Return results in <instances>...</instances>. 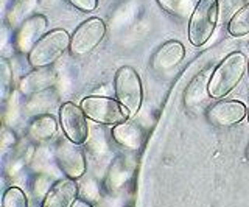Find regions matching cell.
Wrapping results in <instances>:
<instances>
[{"mask_svg":"<svg viewBox=\"0 0 249 207\" xmlns=\"http://www.w3.org/2000/svg\"><path fill=\"white\" fill-rule=\"evenodd\" d=\"M106 36V24L100 17H89L75 28L70 39V55L84 59L103 42Z\"/></svg>","mask_w":249,"mask_h":207,"instance_id":"obj_6","label":"cell"},{"mask_svg":"<svg viewBox=\"0 0 249 207\" xmlns=\"http://www.w3.org/2000/svg\"><path fill=\"white\" fill-rule=\"evenodd\" d=\"M245 117H248V109L245 103L238 100H220L206 111V119L218 128L235 126L243 121Z\"/></svg>","mask_w":249,"mask_h":207,"instance_id":"obj_9","label":"cell"},{"mask_svg":"<svg viewBox=\"0 0 249 207\" xmlns=\"http://www.w3.org/2000/svg\"><path fill=\"white\" fill-rule=\"evenodd\" d=\"M114 92L117 100L129 111L131 117L139 114L143 103V86L134 67L122 66L114 76Z\"/></svg>","mask_w":249,"mask_h":207,"instance_id":"obj_4","label":"cell"},{"mask_svg":"<svg viewBox=\"0 0 249 207\" xmlns=\"http://www.w3.org/2000/svg\"><path fill=\"white\" fill-rule=\"evenodd\" d=\"M49 19L44 14H35L16 30L14 33V47L19 53H28L33 50L39 39L45 34Z\"/></svg>","mask_w":249,"mask_h":207,"instance_id":"obj_10","label":"cell"},{"mask_svg":"<svg viewBox=\"0 0 249 207\" xmlns=\"http://www.w3.org/2000/svg\"><path fill=\"white\" fill-rule=\"evenodd\" d=\"M2 207H28V198L25 191L19 187H10L3 193Z\"/></svg>","mask_w":249,"mask_h":207,"instance_id":"obj_20","label":"cell"},{"mask_svg":"<svg viewBox=\"0 0 249 207\" xmlns=\"http://www.w3.org/2000/svg\"><path fill=\"white\" fill-rule=\"evenodd\" d=\"M167 14L178 19H190L195 10V0H156Z\"/></svg>","mask_w":249,"mask_h":207,"instance_id":"obj_18","label":"cell"},{"mask_svg":"<svg viewBox=\"0 0 249 207\" xmlns=\"http://www.w3.org/2000/svg\"><path fill=\"white\" fill-rule=\"evenodd\" d=\"M246 157H248V160H249V147H248V150H246Z\"/></svg>","mask_w":249,"mask_h":207,"instance_id":"obj_25","label":"cell"},{"mask_svg":"<svg viewBox=\"0 0 249 207\" xmlns=\"http://www.w3.org/2000/svg\"><path fill=\"white\" fill-rule=\"evenodd\" d=\"M16 140H18V137H16V133L13 131V129L3 126L2 128V148L13 147V145L16 143Z\"/></svg>","mask_w":249,"mask_h":207,"instance_id":"obj_23","label":"cell"},{"mask_svg":"<svg viewBox=\"0 0 249 207\" xmlns=\"http://www.w3.org/2000/svg\"><path fill=\"white\" fill-rule=\"evenodd\" d=\"M66 2L81 13H92L98 8V0H66Z\"/></svg>","mask_w":249,"mask_h":207,"instance_id":"obj_22","label":"cell"},{"mask_svg":"<svg viewBox=\"0 0 249 207\" xmlns=\"http://www.w3.org/2000/svg\"><path fill=\"white\" fill-rule=\"evenodd\" d=\"M248 121H249V111H248Z\"/></svg>","mask_w":249,"mask_h":207,"instance_id":"obj_26","label":"cell"},{"mask_svg":"<svg viewBox=\"0 0 249 207\" xmlns=\"http://www.w3.org/2000/svg\"><path fill=\"white\" fill-rule=\"evenodd\" d=\"M54 83H56V72L52 67L33 69V70L20 80L19 92L25 97L37 95L53 87Z\"/></svg>","mask_w":249,"mask_h":207,"instance_id":"obj_13","label":"cell"},{"mask_svg":"<svg viewBox=\"0 0 249 207\" xmlns=\"http://www.w3.org/2000/svg\"><path fill=\"white\" fill-rule=\"evenodd\" d=\"M248 70V58L241 52H232L215 67L209 78V94L212 98H224L243 80Z\"/></svg>","mask_w":249,"mask_h":207,"instance_id":"obj_1","label":"cell"},{"mask_svg":"<svg viewBox=\"0 0 249 207\" xmlns=\"http://www.w3.org/2000/svg\"><path fill=\"white\" fill-rule=\"evenodd\" d=\"M70 39H72V34H69L66 30H50L28 53L30 66L33 69L52 67L67 50H70Z\"/></svg>","mask_w":249,"mask_h":207,"instance_id":"obj_2","label":"cell"},{"mask_svg":"<svg viewBox=\"0 0 249 207\" xmlns=\"http://www.w3.org/2000/svg\"><path fill=\"white\" fill-rule=\"evenodd\" d=\"M78 199L76 179L64 178L53 184L42 201V207H72Z\"/></svg>","mask_w":249,"mask_h":207,"instance_id":"obj_12","label":"cell"},{"mask_svg":"<svg viewBox=\"0 0 249 207\" xmlns=\"http://www.w3.org/2000/svg\"><path fill=\"white\" fill-rule=\"evenodd\" d=\"M53 157L56 165L59 167V170L70 179L81 178L86 172V167H88L81 145L72 142L66 136L58 139V142L54 143Z\"/></svg>","mask_w":249,"mask_h":207,"instance_id":"obj_7","label":"cell"},{"mask_svg":"<svg viewBox=\"0 0 249 207\" xmlns=\"http://www.w3.org/2000/svg\"><path fill=\"white\" fill-rule=\"evenodd\" d=\"M81 109L89 120L101 125H120L126 121L131 114L119 100L105 95H89L83 98Z\"/></svg>","mask_w":249,"mask_h":207,"instance_id":"obj_5","label":"cell"},{"mask_svg":"<svg viewBox=\"0 0 249 207\" xmlns=\"http://www.w3.org/2000/svg\"><path fill=\"white\" fill-rule=\"evenodd\" d=\"M11 2H13V0H11Z\"/></svg>","mask_w":249,"mask_h":207,"instance_id":"obj_27","label":"cell"},{"mask_svg":"<svg viewBox=\"0 0 249 207\" xmlns=\"http://www.w3.org/2000/svg\"><path fill=\"white\" fill-rule=\"evenodd\" d=\"M228 32L233 37H243L249 34V2L232 16L228 24Z\"/></svg>","mask_w":249,"mask_h":207,"instance_id":"obj_19","label":"cell"},{"mask_svg":"<svg viewBox=\"0 0 249 207\" xmlns=\"http://www.w3.org/2000/svg\"><path fill=\"white\" fill-rule=\"evenodd\" d=\"M185 47L182 42L171 39L163 42L151 56V69L156 73H168L182 63Z\"/></svg>","mask_w":249,"mask_h":207,"instance_id":"obj_11","label":"cell"},{"mask_svg":"<svg viewBox=\"0 0 249 207\" xmlns=\"http://www.w3.org/2000/svg\"><path fill=\"white\" fill-rule=\"evenodd\" d=\"M207 75H209L207 72H201L190 81L189 87L185 89V94H184L185 108L198 109L206 103V100L210 97Z\"/></svg>","mask_w":249,"mask_h":207,"instance_id":"obj_16","label":"cell"},{"mask_svg":"<svg viewBox=\"0 0 249 207\" xmlns=\"http://www.w3.org/2000/svg\"><path fill=\"white\" fill-rule=\"evenodd\" d=\"M112 139L120 145V147L137 151L145 142V131L137 121L126 120L120 125H115L112 128Z\"/></svg>","mask_w":249,"mask_h":207,"instance_id":"obj_14","label":"cell"},{"mask_svg":"<svg viewBox=\"0 0 249 207\" xmlns=\"http://www.w3.org/2000/svg\"><path fill=\"white\" fill-rule=\"evenodd\" d=\"M59 123L64 136L78 145H84L89 139V123L88 116L81 109V106L73 102L62 103L59 108Z\"/></svg>","mask_w":249,"mask_h":207,"instance_id":"obj_8","label":"cell"},{"mask_svg":"<svg viewBox=\"0 0 249 207\" xmlns=\"http://www.w3.org/2000/svg\"><path fill=\"white\" fill-rule=\"evenodd\" d=\"M218 0H199L189 19V41L193 47H202L212 37L218 25Z\"/></svg>","mask_w":249,"mask_h":207,"instance_id":"obj_3","label":"cell"},{"mask_svg":"<svg viewBox=\"0 0 249 207\" xmlns=\"http://www.w3.org/2000/svg\"><path fill=\"white\" fill-rule=\"evenodd\" d=\"M72 207H93V206L89 204L88 201H84V199H76V203Z\"/></svg>","mask_w":249,"mask_h":207,"instance_id":"obj_24","label":"cell"},{"mask_svg":"<svg viewBox=\"0 0 249 207\" xmlns=\"http://www.w3.org/2000/svg\"><path fill=\"white\" fill-rule=\"evenodd\" d=\"M39 0H13L5 14V22L11 30H18L23 22L35 16Z\"/></svg>","mask_w":249,"mask_h":207,"instance_id":"obj_15","label":"cell"},{"mask_svg":"<svg viewBox=\"0 0 249 207\" xmlns=\"http://www.w3.org/2000/svg\"><path fill=\"white\" fill-rule=\"evenodd\" d=\"M58 131V121L50 114H42L31 120L28 126V136L31 140L42 142L53 137Z\"/></svg>","mask_w":249,"mask_h":207,"instance_id":"obj_17","label":"cell"},{"mask_svg":"<svg viewBox=\"0 0 249 207\" xmlns=\"http://www.w3.org/2000/svg\"><path fill=\"white\" fill-rule=\"evenodd\" d=\"M0 78H2L3 98H6V92L10 90L11 84H13V69L5 58L0 59Z\"/></svg>","mask_w":249,"mask_h":207,"instance_id":"obj_21","label":"cell"}]
</instances>
